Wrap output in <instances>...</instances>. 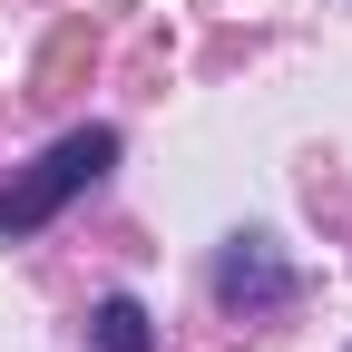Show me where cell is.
<instances>
[{"label":"cell","instance_id":"cell-2","mask_svg":"<svg viewBox=\"0 0 352 352\" xmlns=\"http://www.w3.org/2000/svg\"><path fill=\"white\" fill-rule=\"evenodd\" d=\"M215 294H226L235 314H284V303H294V274H284V254L264 245V235H235L226 254H215Z\"/></svg>","mask_w":352,"mask_h":352},{"label":"cell","instance_id":"cell-3","mask_svg":"<svg viewBox=\"0 0 352 352\" xmlns=\"http://www.w3.org/2000/svg\"><path fill=\"white\" fill-rule=\"evenodd\" d=\"M88 342H98V352H157V333H147V303H138V294H108L98 314H88Z\"/></svg>","mask_w":352,"mask_h":352},{"label":"cell","instance_id":"cell-1","mask_svg":"<svg viewBox=\"0 0 352 352\" xmlns=\"http://www.w3.org/2000/svg\"><path fill=\"white\" fill-rule=\"evenodd\" d=\"M108 166H118V127H69V138H50V147H39V157L10 176V186H0V235H10V245L39 235L69 196L98 186Z\"/></svg>","mask_w":352,"mask_h":352}]
</instances>
